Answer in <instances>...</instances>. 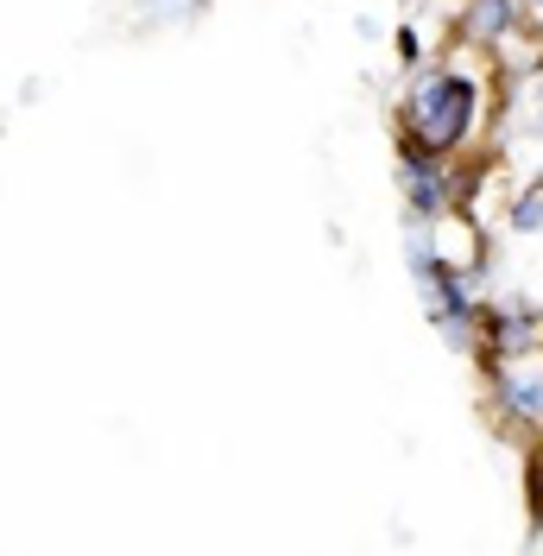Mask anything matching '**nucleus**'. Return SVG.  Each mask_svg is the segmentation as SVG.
Listing matches in <instances>:
<instances>
[{
	"instance_id": "6e6552de",
	"label": "nucleus",
	"mask_w": 543,
	"mask_h": 556,
	"mask_svg": "<svg viewBox=\"0 0 543 556\" xmlns=\"http://www.w3.org/2000/svg\"><path fill=\"white\" fill-rule=\"evenodd\" d=\"M538 64H543V58H538Z\"/></svg>"
},
{
	"instance_id": "0eeeda50",
	"label": "nucleus",
	"mask_w": 543,
	"mask_h": 556,
	"mask_svg": "<svg viewBox=\"0 0 543 556\" xmlns=\"http://www.w3.org/2000/svg\"><path fill=\"white\" fill-rule=\"evenodd\" d=\"M525 7H543V0H525Z\"/></svg>"
},
{
	"instance_id": "423d86ee",
	"label": "nucleus",
	"mask_w": 543,
	"mask_h": 556,
	"mask_svg": "<svg viewBox=\"0 0 543 556\" xmlns=\"http://www.w3.org/2000/svg\"><path fill=\"white\" fill-rule=\"evenodd\" d=\"M399 64H424V38L411 26H399Z\"/></svg>"
},
{
	"instance_id": "7ed1b4c3",
	"label": "nucleus",
	"mask_w": 543,
	"mask_h": 556,
	"mask_svg": "<svg viewBox=\"0 0 543 556\" xmlns=\"http://www.w3.org/2000/svg\"><path fill=\"white\" fill-rule=\"evenodd\" d=\"M518 20H525L518 0H468V38H480V45H500Z\"/></svg>"
},
{
	"instance_id": "f257e3e1",
	"label": "nucleus",
	"mask_w": 543,
	"mask_h": 556,
	"mask_svg": "<svg viewBox=\"0 0 543 556\" xmlns=\"http://www.w3.org/2000/svg\"><path fill=\"white\" fill-rule=\"evenodd\" d=\"M475 114H480L475 76H462V70H430V76L411 89V102L399 108V127H411L437 159H455V152L468 146V134H475Z\"/></svg>"
},
{
	"instance_id": "39448f33",
	"label": "nucleus",
	"mask_w": 543,
	"mask_h": 556,
	"mask_svg": "<svg viewBox=\"0 0 543 556\" xmlns=\"http://www.w3.org/2000/svg\"><path fill=\"white\" fill-rule=\"evenodd\" d=\"M512 228H518V235H538L543 228V190H531V197L512 203Z\"/></svg>"
},
{
	"instance_id": "20e7f679",
	"label": "nucleus",
	"mask_w": 543,
	"mask_h": 556,
	"mask_svg": "<svg viewBox=\"0 0 543 556\" xmlns=\"http://www.w3.org/2000/svg\"><path fill=\"white\" fill-rule=\"evenodd\" d=\"M525 500H531V519L543 525V437L531 443V468H525Z\"/></svg>"
},
{
	"instance_id": "f03ea898",
	"label": "nucleus",
	"mask_w": 543,
	"mask_h": 556,
	"mask_svg": "<svg viewBox=\"0 0 543 556\" xmlns=\"http://www.w3.org/2000/svg\"><path fill=\"white\" fill-rule=\"evenodd\" d=\"M493 399H500V412L512 424H543V374L538 367H500L493 374Z\"/></svg>"
}]
</instances>
